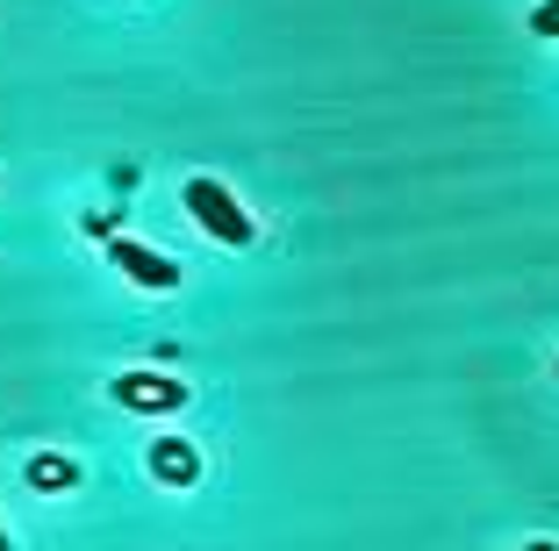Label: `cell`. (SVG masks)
Masks as SVG:
<instances>
[{
    "instance_id": "277c9868",
    "label": "cell",
    "mask_w": 559,
    "mask_h": 551,
    "mask_svg": "<svg viewBox=\"0 0 559 551\" xmlns=\"http://www.w3.org/2000/svg\"><path fill=\"white\" fill-rule=\"evenodd\" d=\"M158 472H165V480H187V472H194L187 444H158Z\"/></svg>"
},
{
    "instance_id": "5b68a950",
    "label": "cell",
    "mask_w": 559,
    "mask_h": 551,
    "mask_svg": "<svg viewBox=\"0 0 559 551\" xmlns=\"http://www.w3.org/2000/svg\"><path fill=\"white\" fill-rule=\"evenodd\" d=\"M531 29H538V36H559V0H538V8H531Z\"/></svg>"
},
{
    "instance_id": "7a4b0ae2",
    "label": "cell",
    "mask_w": 559,
    "mask_h": 551,
    "mask_svg": "<svg viewBox=\"0 0 559 551\" xmlns=\"http://www.w3.org/2000/svg\"><path fill=\"white\" fill-rule=\"evenodd\" d=\"M108 265H116L122 279H136L144 294H173V287H180V265L158 259V251H144L136 237H108Z\"/></svg>"
},
{
    "instance_id": "6da1fadb",
    "label": "cell",
    "mask_w": 559,
    "mask_h": 551,
    "mask_svg": "<svg viewBox=\"0 0 559 551\" xmlns=\"http://www.w3.org/2000/svg\"><path fill=\"white\" fill-rule=\"evenodd\" d=\"M187 215H194L215 243H237V251L259 237V229H251V215L237 208V194H230V187H215V179H187Z\"/></svg>"
},
{
    "instance_id": "52a82bcc",
    "label": "cell",
    "mask_w": 559,
    "mask_h": 551,
    "mask_svg": "<svg viewBox=\"0 0 559 551\" xmlns=\"http://www.w3.org/2000/svg\"><path fill=\"white\" fill-rule=\"evenodd\" d=\"M0 551H8V530H0Z\"/></svg>"
},
{
    "instance_id": "8992f818",
    "label": "cell",
    "mask_w": 559,
    "mask_h": 551,
    "mask_svg": "<svg viewBox=\"0 0 559 551\" xmlns=\"http://www.w3.org/2000/svg\"><path fill=\"white\" fill-rule=\"evenodd\" d=\"M524 551H559V544H545V537H538V544H524Z\"/></svg>"
},
{
    "instance_id": "3957f363",
    "label": "cell",
    "mask_w": 559,
    "mask_h": 551,
    "mask_svg": "<svg viewBox=\"0 0 559 551\" xmlns=\"http://www.w3.org/2000/svg\"><path fill=\"white\" fill-rule=\"evenodd\" d=\"M108 394H116V402H130V408H180L187 402L180 380H158V373H122Z\"/></svg>"
}]
</instances>
